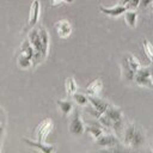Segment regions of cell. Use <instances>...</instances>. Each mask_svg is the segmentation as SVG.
Returning <instances> with one entry per match:
<instances>
[{
	"instance_id": "cell-1",
	"label": "cell",
	"mask_w": 153,
	"mask_h": 153,
	"mask_svg": "<svg viewBox=\"0 0 153 153\" xmlns=\"http://www.w3.org/2000/svg\"><path fill=\"white\" fill-rule=\"evenodd\" d=\"M69 131L73 135H81L85 131V124L80 117V111L78 108L73 109V114L71 116V121H69Z\"/></svg>"
},
{
	"instance_id": "cell-2",
	"label": "cell",
	"mask_w": 153,
	"mask_h": 153,
	"mask_svg": "<svg viewBox=\"0 0 153 153\" xmlns=\"http://www.w3.org/2000/svg\"><path fill=\"white\" fill-rule=\"evenodd\" d=\"M53 127H54V123H53V120L51 118L47 117L43 121H41V123L37 126V128L35 130L36 140L37 141H44L47 139V136L49 135V133L51 131Z\"/></svg>"
},
{
	"instance_id": "cell-3",
	"label": "cell",
	"mask_w": 153,
	"mask_h": 153,
	"mask_svg": "<svg viewBox=\"0 0 153 153\" xmlns=\"http://www.w3.org/2000/svg\"><path fill=\"white\" fill-rule=\"evenodd\" d=\"M134 81L140 86L153 88V82H152V79H151L149 67H141L139 71H136L135 76H134Z\"/></svg>"
},
{
	"instance_id": "cell-4",
	"label": "cell",
	"mask_w": 153,
	"mask_h": 153,
	"mask_svg": "<svg viewBox=\"0 0 153 153\" xmlns=\"http://www.w3.org/2000/svg\"><path fill=\"white\" fill-rule=\"evenodd\" d=\"M39 12H41V6H39V1L38 0H33L30 7V13H29V22H27V30L32 29L33 26H36L38 18H39Z\"/></svg>"
},
{
	"instance_id": "cell-5",
	"label": "cell",
	"mask_w": 153,
	"mask_h": 153,
	"mask_svg": "<svg viewBox=\"0 0 153 153\" xmlns=\"http://www.w3.org/2000/svg\"><path fill=\"white\" fill-rule=\"evenodd\" d=\"M145 141H146V137H145L143 130L139 126L135 124V129H134V133H133V136H131V140H130L128 147L133 148V149L139 148V147H141L145 143Z\"/></svg>"
},
{
	"instance_id": "cell-6",
	"label": "cell",
	"mask_w": 153,
	"mask_h": 153,
	"mask_svg": "<svg viewBox=\"0 0 153 153\" xmlns=\"http://www.w3.org/2000/svg\"><path fill=\"white\" fill-rule=\"evenodd\" d=\"M96 143L100 147H105V148H111L114 146H116L118 143V139L114 135V134H102L99 137L96 139Z\"/></svg>"
},
{
	"instance_id": "cell-7",
	"label": "cell",
	"mask_w": 153,
	"mask_h": 153,
	"mask_svg": "<svg viewBox=\"0 0 153 153\" xmlns=\"http://www.w3.org/2000/svg\"><path fill=\"white\" fill-rule=\"evenodd\" d=\"M87 98H88L90 105H91L92 108H94L99 114H104L105 110H106L108 106H109V103H106L104 99L99 98L98 96H90V94H88Z\"/></svg>"
},
{
	"instance_id": "cell-8",
	"label": "cell",
	"mask_w": 153,
	"mask_h": 153,
	"mask_svg": "<svg viewBox=\"0 0 153 153\" xmlns=\"http://www.w3.org/2000/svg\"><path fill=\"white\" fill-rule=\"evenodd\" d=\"M55 29L60 38H67L72 33V25L67 20H59L55 23Z\"/></svg>"
},
{
	"instance_id": "cell-9",
	"label": "cell",
	"mask_w": 153,
	"mask_h": 153,
	"mask_svg": "<svg viewBox=\"0 0 153 153\" xmlns=\"http://www.w3.org/2000/svg\"><path fill=\"white\" fill-rule=\"evenodd\" d=\"M24 142L27 143L29 146L31 147H35L36 149L43 152V153H51L55 151V147L53 145H47L44 143V141H33V140H30V139H24Z\"/></svg>"
},
{
	"instance_id": "cell-10",
	"label": "cell",
	"mask_w": 153,
	"mask_h": 153,
	"mask_svg": "<svg viewBox=\"0 0 153 153\" xmlns=\"http://www.w3.org/2000/svg\"><path fill=\"white\" fill-rule=\"evenodd\" d=\"M99 11L106 16H110V17H118L121 14H124V12L127 11V7L123 6V5H117V6H114V7H104V6H99Z\"/></svg>"
},
{
	"instance_id": "cell-11",
	"label": "cell",
	"mask_w": 153,
	"mask_h": 153,
	"mask_svg": "<svg viewBox=\"0 0 153 153\" xmlns=\"http://www.w3.org/2000/svg\"><path fill=\"white\" fill-rule=\"evenodd\" d=\"M121 71H122V76L124 80L127 81H133L134 76H135V72L131 69V67L129 66L126 56L121 60Z\"/></svg>"
},
{
	"instance_id": "cell-12",
	"label": "cell",
	"mask_w": 153,
	"mask_h": 153,
	"mask_svg": "<svg viewBox=\"0 0 153 153\" xmlns=\"http://www.w3.org/2000/svg\"><path fill=\"white\" fill-rule=\"evenodd\" d=\"M103 90V81L100 78L94 79L86 86V93L90 96H98Z\"/></svg>"
},
{
	"instance_id": "cell-13",
	"label": "cell",
	"mask_w": 153,
	"mask_h": 153,
	"mask_svg": "<svg viewBox=\"0 0 153 153\" xmlns=\"http://www.w3.org/2000/svg\"><path fill=\"white\" fill-rule=\"evenodd\" d=\"M104 130H105V128L99 123H92V124H90V126H86L85 127V131L86 133H88V134H91L94 139H97V137H99L102 134H104Z\"/></svg>"
},
{
	"instance_id": "cell-14",
	"label": "cell",
	"mask_w": 153,
	"mask_h": 153,
	"mask_svg": "<svg viewBox=\"0 0 153 153\" xmlns=\"http://www.w3.org/2000/svg\"><path fill=\"white\" fill-rule=\"evenodd\" d=\"M104 115H106V116H108L112 122H115V121H118V120H122V118H123V116H122V110H121V109H118V108H115V106H112V105H110V104H109L108 109L105 110Z\"/></svg>"
},
{
	"instance_id": "cell-15",
	"label": "cell",
	"mask_w": 153,
	"mask_h": 153,
	"mask_svg": "<svg viewBox=\"0 0 153 153\" xmlns=\"http://www.w3.org/2000/svg\"><path fill=\"white\" fill-rule=\"evenodd\" d=\"M60 111L62 112L63 116H67L72 110H73V104L71 100H67V99H60L56 102Z\"/></svg>"
},
{
	"instance_id": "cell-16",
	"label": "cell",
	"mask_w": 153,
	"mask_h": 153,
	"mask_svg": "<svg viewBox=\"0 0 153 153\" xmlns=\"http://www.w3.org/2000/svg\"><path fill=\"white\" fill-rule=\"evenodd\" d=\"M124 19L128 26L130 27H135L136 26V20H137V12L136 11H126L124 12Z\"/></svg>"
},
{
	"instance_id": "cell-17",
	"label": "cell",
	"mask_w": 153,
	"mask_h": 153,
	"mask_svg": "<svg viewBox=\"0 0 153 153\" xmlns=\"http://www.w3.org/2000/svg\"><path fill=\"white\" fill-rule=\"evenodd\" d=\"M142 48H143V53H145L146 57L148 59V61L153 66V45H152V43L148 39H143L142 41Z\"/></svg>"
},
{
	"instance_id": "cell-18",
	"label": "cell",
	"mask_w": 153,
	"mask_h": 153,
	"mask_svg": "<svg viewBox=\"0 0 153 153\" xmlns=\"http://www.w3.org/2000/svg\"><path fill=\"white\" fill-rule=\"evenodd\" d=\"M65 88H66V93H67V96H72L73 93L76 92L78 86H76V82H75L74 78L69 76V78L66 79V81H65Z\"/></svg>"
},
{
	"instance_id": "cell-19",
	"label": "cell",
	"mask_w": 153,
	"mask_h": 153,
	"mask_svg": "<svg viewBox=\"0 0 153 153\" xmlns=\"http://www.w3.org/2000/svg\"><path fill=\"white\" fill-rule=\"evenodd\" d=\"M126 59H127V61H128L129 66L131 67V69H133L135 73H136V71H139V69L141 68L140 61H139L134 55H131V54H127V55H126Z\"/></svg>"
},
{
	"instance_id": "cell-20",
	"label": "cell",
	"mask_w": 153,
	"mask_h": 153,
	"mask_svg": "<svg viewBox=\"0 0 153 153\" xmlns=\"http://www.w3.org/2000/svg\"><path fill=\"white\" fill-rule=\"evenodd\" d=\"M73 96V99H74V102L78 104V105H80V106H86V105H88V98H87V96H85V94H82V93H73L72 94Z\"/></svg>"
},
{
	"instance_id": "cell-21",
	"label": "cell",
	"mask_w": 153,
	"mask_h": 153,
	"mask_svg": "<svg viewBox=\"0 0 153 153\" xmlns=\"http://www.w3.org/2000/svg\"><path fill=\"white\" fill-rule=\"evenodd\" d=\"M98 122L105 128V129H111L112 128V121L104 114H102L99 117H98Z\"/></svg>"
},
{
	"instance_id": "cell-22",
	"label": "cell",
	"mask_w": 153,
	"mask_h": 153,
	"mask_svg": "<svg viewBox=\"0 0 153 153\" xmlns=\"http://www.w3.org/2000/svg\"><path fill=\"white\" fill-rule=\"evenodd\" d=\"M139 4H140V0H130L126 5V7H127V10H135L139 7Z\"/></svg>"
},
{
	"instance_id": "cell-23",
	"label": "cell",
	"mask_w": 153,
	"mask_h": 153,
	"mask_svg": "<svg viewBox=\"0 0 153 153\" xmlns=\"http://www.w3.org/2000/svg\"><path fill=\"white\" fill-rule=\"evenodd\" d=\"M153 0H140V4H139V7L141 8H145V7H148L151 4H152Z\"/></svg>"
},
{
	"instance_id": "cell-24",
	"label": "cell",
	"mask_w": 153,
	"mask_h": 153,
	"mask_svg": "<svg viewBox=\"0 0 153 153\" xmlns=\"http://www.w3.org/2000/svg\"><path fill=\"white\" fill-rule=\"evenodd\" d=\"M49 2H50V6H59L66 1L65 0H49Z\"/></svg>"
},
{
	"instance_id": "cell-25",
	"label": "cell",
	"mask_w": 153,
	"mask_h": 153,
	"mask_svg": "<svg viewBox=\"0 0 153 153\" xmlns=\"http://www.w3.org/2000/svg\"><path fill=\"white\" fill-rule=\"evenodd\" d=\"M4 134H5V126L4 123H0V141L4 137Z\"/></svg>"
},
{
	"instance_id": "cell-26",
	"label": "cell",
	"mask_w": 153,
	"mask_h": 153,
	"mask_svg": "<svg viewBox=\"0 0 153 153\" xmlns=\"http://www.w3.org/2000/svg\"><path fill=\"white\" fill-rule=\"evenodd\" d=\"M0 123H5V116H4V111L0 108Z\"/></svg>"
},
{
	"instance_id": "cell-27",
	"label": "cell",
	"mask_w": 153,
	"mask_h": 153,
	"mask_svg": "<svg viewBox=\"0 0 153 153\" xmlns=\"http://www.w3.org/2000/svg\"><path fill=\"white\" fill-rule=\"evenodd\" d=\"M130 0H120V5H123V6H126L128 2H129Z\"/></svg>"
},
{
	"instance_id": "cell-28",
	"label": "cell",
	"mask_w": 153,
	"mask_h": 153,
	"mask_svg": "<svg viewBox=\"0 0 153 153\" xmlns=\"http://www.w3.org/2000/svg\"><path fill=\"white\" fill-rule=\"evenodd\" d=\"M149 71H151V79H152V82H153V67H149Z\"/></svg>"
},
{
	"instance_id": "cell-29",
	"label": "cell",
	"mask_w": 153,
	"mask_h": 153,
	"mask_svg": "<svg viewBox=\"0 0 153 153\" xmlns=\"http://www.w3.org/2000/svg\"><path fill=\"white\" fill-rule=\"evenodd\" d=\"M66 2H68V4H71V2H73V0H65Z\"/></svg>"
},
{
	"instance_id": "cell-30",
	"label": "cell",
	"mask_w": 153,
	"mask_h": 153,
	"mask_svg": "<svg viewBox=\"0 0 153 153\" xmlns=\"http://www.w3.org/2000/svg\"><path fill=\"white\" fill-rule=\"evenodd\" d=\"M151 6H152V12H153V1H152V4H151Z\"/></svg>"
},
{
	"instance_id": "cell-31",
	"label": "cell",
	"mask_w": 153,
	"mask_h": 153,
	"mask_svg": "<svg viewBox=\"0 0 153 153\" xmlns=\"http://www.w3.org/2000/svg\"><path fill=\"white\" fill-rule=\"evenodd\" d=\"M152 151H153V139H152Z\"/></svg>"
}]
</instances>
